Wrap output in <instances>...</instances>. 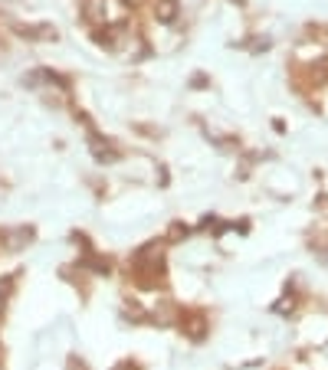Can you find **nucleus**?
I'll list each match as a JSON object with an SVG mask.
<instances>
[{
	"label": "nucleus",
	"mask_w": 328,
	"mask_h": 370,
	"mask_svg": "<svg viewBox=\"0 0 328 370\" xmlns=\"http://www.w3.org/2000/svg\"><path fill=\"white\" fill-rule=\"evenodd\" d=\"M89 148H92V154H96V161H102V164H112V161H119V151L112 148L109 141L102 144V141H99L96 135L89 138Z\"/></svg>",
	"instance_id": "nucleus-1"
},
{
	"label": "nucleus",
	"mask_w": 328,
	"mask_h": 370,
	"mask_svg": "<svg viewBox=\"0 0 328 370\" xmlns=\"http://www.w3.org/2000/svg\"><path fill=\"white\" fill-rule=\"evenodd\" d=\"M122 3H128V7H138V3H145V0H122Z\"/></svg>",
	"instance_id": "nucleus-6"
},
{
	"label": "nucleus",
	"mask_w": 328,
	"mask_h": 370,
	"mask_svg": "<svg viewBox=\"0 0 328 370\" xmlns=\"http://www.w3.org/2000/svg\"><path fill=\"white\" fill-rule=\"evenodd\" d=\"M236 3H243V0H236Z\"/></svg>",
	"instance_id": "nucleus-7"
},
{
	"label": "nucleus",
	"mask_w": 328,
	"mask_h": 370,
	"mask_svg": "<svg viewBox=\"0 0 328 370\" xmlns=\"http://www.w3.org/2000/svg\"><path fill=\"white\" fill-rule=\"evenodd\" d=\"M178 0H161V3H158V7H154V14H158V20H161V23H174V20H178Z\"/></svg>",
	"instance_id": "nucleus-3"
},
{
	"label": "nucleus",
	"mask_w": 328,
	"mask_h": 370,
	"mask_svg": "<svg viewBox=\"0 0 328 370\" xmlns=\"http://www.w3.org/2000/svg\"><path fill=\"white\" fill-rule=\"evenodd\" d=\"M20 33H23V36H30V40H56V33L50 27H23L20 30Z\"/></svg>",
	"instance_id": "nucleus-4"
},
{
	"label": "nucleus",
	"mask_w": 328,
	"mask_h": 370,
	"mask_svg": "<svg viewBox=\"0 0 328 370\" xmlns=\"http://www.w3.org/2000/svg\"><path fill=\"white\" fill-rule=\"evenodd\" d=\"M187 334H191L194 341H201V338H204V318L191 315V321H187Z\"/></svg>",
	"instance_id": "nucleus-5"
},
{
	"label": "nucleus",
	"mask_w": 328,
	"mask_h": 370,
	"mask_svg": "<svg viewBox=\"0 0 328 370\" xmlns=\"http://www.w3.org/2000/svg\"><path fill=\"white\" fill-rule=\"evenodd\" d=\"M23 83L33 85V89H37V85H46V83H59V85H63V76H56V72H50V69H33V72H27V76H23Z\"/></svg>",
	"instance_id": "nucleus-2"
}]
</instances>
